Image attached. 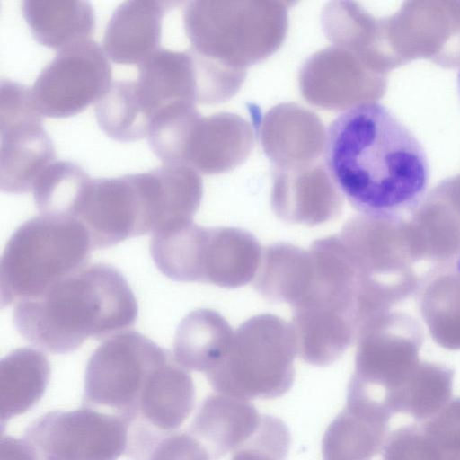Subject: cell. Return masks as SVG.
Wrapping results in <instances>:
<instances>
[{"instance_id":"11","label":"cell","mask_w":460,"mask_h":460,"mask_svg":"<svg viewBox=\"0 0 460 460\" xmlns=\"http://www.w3.org/2000/svg\"><path fill=\"white\" fill-rule=\"evenodd\" d=\"M262 257L259 241L237 227H207L199 261V282L235 288L254 279Z\"/></svg>"},{"instance_id":"21","label":"cell","mask_w":460,"mask_h":460,"mask_svg":"<svg viewBox=\"0 0 460 460\" xmlns=\"http://www.w3.org/2000/svg\"><path fill=\"white\" fill-rule=\"evenodd\" d=\"M377 413L346 404L328 426L322 441L323 460H369L375 453L380 426Z\"/></svg>"},{"instance_id":"7","label":"cell","mask_w":460,"mask_h":460,"mask_svg":"<svg viewBox=\"0 0 460 460\" xmlns=\"http://www.w3.org/2000/svg\"><path fill=\"white\" fill-rule=\"evenodd\" d=\"M111 75L104 50L88 40L58 53L37 77L32 98L42 116L67 118L99 101Z\"/></svg>"},{"instance_id":"9","label":"cell","mask_w":460,"mask_h":460,"mask_svg":"<svg viewBox=\"0 0 460 460\" xmlns=\"http://www.w3.org/2000/svg\"><path fill=\"white\" fill-rule=\"evenodd\" d=\"M195 405V387L189 370L171 357L148 377L128 423L146 426L160 434L177 431Z\"/></svg>"},{"instance_id":"25","label":"cell","mask_w":460,"mask_h":460,"mask_svg":"<svg viewBox=\"0 0 460 460\" xmlns=\"http://www.w3.org/2000/svg\"><path fill=\"white\" fill-rule=\"evenodd\" d=\"M149 460H210V457L188 430H177L161 440Z\"/></svg>"},{"instance_id":"22","label":"cell","mask_w":460,"mask_h":460,"mask_svg":"<svg viewBox=\"0 0 460 460\" xmlns=\"http://www.w3.org/2000/svg\"><path fill=\"white\" fill-rule=\"evenodd\" d=\"M91 180L78 164L69 161L55 162L34 185L35 204L41 214L73 217Z\"/></svg>"},{"instance_id":"20","label":"cell","mask_w":460,"mask_h":460,"mask_svg":"<svg viewBox=\"0 0 460 460\" xmlns=\"http://www.w3.org/2000/svg\"><path fill=\"white\" fill-rule=\"evenodd\" d=\"M94 111L102 129L117 141L134 142L148 136L153 115L142 102L135 81L111 83Z\"/></svg>"},{"instance_id":"26","label":"cell","mask_w":460,"mask_h":460,"mask_svg":"<svg viewBox=\"0 0 460 460\" xmlns=\"http://www.w3.org/2000/svg\"><path fill=\"white\" fill-rule=\"evenodd\" d=\"M1 460H37L23 439L10 436L1 438Z\"/></svg>"},{"instance_id":"24","label":"cell","mask_w":460,"mask_h":460,"mask_svg":"<svg viewBox=\"0 0 460 460\" xmlns=\"http://www.w3.org/2000/svg\"><path fill=\"white\" fill-rule=\"evenodd\" d=\"M289 446L287 425L279 418L262 415L258 429L233 452L231 460H285Z\"/></svg>"},{"instance_id":"5","label":"cell","mask_w":460,"mask_h":460,"mask_svg":"<svg viewBox=\"0 0 460 460\" xmlns=\"http://www.w3.org/2000/svg\"><path fill=\"white\" fill-rule=\"evenodd\" d=\"M170 357L168 351L139 332L113 335L88 360L84 407L106 406L128 418L152 372Z\"/></svg>"},{"instance_id":"19","label":"cell","mask_w":460,"mask_h":460,"mask_svg":"<svg viewBox=\"0 0 460 460\" xmlns=\"http://www.w3.org/2000/svg\"><path fill=\"white\" fill-rule=\"evenodd\" d=\"M50 375L45 355L20 348L0 363V411L2 425L31 409L43 395Z\"/></svg>"},{"instance_id":"8","label":"cell","mask_w":460,"mask_h":460,"mask_svg":"<svg viewBox=\"0 0 460 460\" xmlns=\"http://www.w3.org/2000/svg\"><path fill=\"white\" fill-rule=\"evenodd\" d=\"M73 217L85 226L93 249L151 233L134 174L91 180Z\"/></svg>"},{"instance_id":"10","label":"cell","mask_w":460,"mask_h":460,"mask_svg":"<svg viewBox=\"0 0 460 460\" xmlns=\"http://www.w3.org/2000/svg\"><path fill=\"white\" fill-rule=\"evenodd\" d=\"M178 2L130 0L121 3L110 18L103 50L115 63L140 65L158 49L164 13Z\"/></svg>"},{"instance_id":"6","label":"cell","mask_w":460,"mask_h":460,"mask_svg":"<svg viewBox=\"0 0 460 460\" xmlns=\"http://www.w3.org/2000/svg\"><path fill=\"white\" fill-rule=\"evenodd\" d=\"M127 438L122 416L89 407L49 411L23 436L37 460H117L125 453Z\"/></svg>"},{"instance_id":"1","label":"cell","mask_w":460,"mask_h":460,"mask_svg":"<svg viewBox=\"0 0 460 460\" xmlns=\"http://www.w3.org/2000/svg\"><path fill=\"white\" fill-rule=\"evenodd\" d=\"M323 158L332 181L364 216L399 224L426 196L429 164L411 130L380 102L349 107L329 125Z\"/></svg>"},{"instance_id":"17","label":"cell","mask_w":460,"mask_h":460,"mask_svg":"<svg viewBox=\"0 0 460 460\" xmlns=\"http://www.w3.org/2000/svg\"><path fill=\"white\" fill-rule=\"evenodd\" d=\"M23 17L34 39L62 50L92 40L95 16L91 4L81 0H25Z\"/></svg>"},{"instance_id":"14","label":"cell","mask_w":460,"mask_h":460,"mask_svg":"<svg viewBox=\"0 0 460 460\" xmlns=\"http://www.w3.org/2000/svg\"><path fill=\"white\" fill-rule=\"evenodd\" d=\"M135 82L153 118L169 103L199 101V73L193 51L158 49L139 65Z\"/></svg>"},{"instance_id":"15","label":"cell","mask_w":460,"mask_h":460,"mask_svg":"<svg viewBox=\"0 0 460 460\" xmlns=\"http://www.w3.org/2000/svg\"><path fill=\"white\" fill-rule=\"evenodd\" d=\"M342 203V195L327 174L278 178L271 195L278 217L309 226L337 217Z\"/></svg>"},{"instance_id":"18","label":"cell","mask_w":460,"mask_h":460,"mask_svg":"<svg viewBox=\"0 0 460 460\" xmlns=\"http://www.w3.org/2000/svg\"><path fill=\"white\" fill-rule=\"evenodd\" d=\"M313 278L309 251L287 243H277L264 249L254 278L255 289L266 299L298 303L308 291Z\"/></svg>"},{"instance_id":"3","label":"cell","mask_w":460,"mask_h":460,"mask_svg":"<svg viewBox=\"0 0 460 460\" xmlns=\"http://www.w3.org/2000/svg\"><path fill=\"white\" fill-rule=\"evenodd\" d=\"M93 249L76 218L41 214L21 225L0 261L2 306L37 297L87 265Z\"/></svg>"},{"instance_id":"16","label":"cell","mask_w":460,"mask_h":460,"mask_svg":"<svg viewBox=\"0 0 460 460\" xmlns=\"http://www.w3.org/2000/svg\"><path fill=\"white\" fill-rule=\"evenodd\" d=\"M234 332L217 311L208 308L190 313L179 324L173 357L187 370H214L227 355Z\"/></svg>"},{"instance_id":"13","label":"cell","mask_w":460,"mask_h":460,"mask_svg":"<svg viewBox=\"0 0 460 460\" xmlns=\"http://www.w3.org/2000/svg\"><path fill=\"white\" fill-rule=\"evenodd\" d=\"M0 189L7 193L33 190L42 172L54 163L53 143L41 120L0 129Z\"/></svg>"},{"instance_id":"27","label":"cell","mask_w":460,"mask_h":460,"mask_svg":"<svg viewBox=\"0 0 460 460\" xmlns=\"http://www.w3.org/2000/svg\"><path fill=\"white\" fill-rule=\"evenodd\" d=\"M457 90H458V94L460 97V70H459L458 75H457Z\"/></svg>"},{"instance_id":"4","label":"cell","mask_w":460,"mask_h":460,"mask_svg":"<svg viewBox=\"0 0 460 460\" xmlns=\"http://www.w3.org/2000/svg\"><path fill=\"white\" fill-rule=\"evenodd\" d=\"M296 354L291 324L274 314H258L237 328L227 355L206 377L219 394L275 399L294 383Z\"/></svg>"},{"instance_id":"28","label":"cell","mask_w":460,"mask_h":460,"mask_svg":"<svg viewBox=\"0 0 460 460\" xmlns=\"http://www.w3.org/2000/svg\"><path fill=\"white\" fill-rule=\"evenodd\" d=\"M456 268H457V271L460 273V254H459V258L456 261Z\"/></svg>"},{"instance_id":"2","label":"cell","mask_w":460,"mask_h":460,"mask_svg":"<svg viewBox=\"0 0 460 460\" xmlns=\"http://www.w3.org/2000/svg\"><path fill=\"white\" fill-rule=\"evenodd\" d=\"M137 303L127 280L105 263L86 265L13 313L18 332L55 354L78 349L88 338H111L134 325Z\"/></svg>"},{"instance_id":"12","label":"cell","mask_w":460,"mask_h":460,"mask_svg":"<svg viewBox=\"0 0 460 460\" xmlns=\"http://www.w3.org/2000/svg\"><path fill=\"white\" fill-rule=\"evenodd\" d=\"M261 417L247 400L217 393L201 402L188 431L210 460H218L242 446L258 429Z\"/></svg>"},{"instance_id":"23","label":"cell","mask_w":460,"mask_h":460,"mask_svg":"<svg viewBox=\"0 0 460 460\" xmlns=\"http://www.w3.org/2000/svg\"><path fill=\"white\" fill-rule=\"evenodd\" d=\"M190 102H174L160 109L153 118L148 142L164 164H184L189 136L199 119Z\"/></svg>"}]
</instances>
